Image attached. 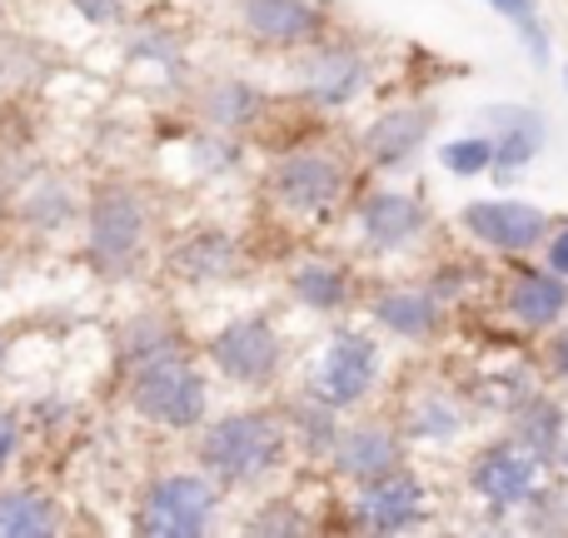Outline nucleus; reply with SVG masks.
<instances>
[{"instance_id": "obj_25", "label": "nucleus", "mask_w": 568, "mask_h": 538, "mask_svg": "<svg viewBox=\"0 0 568 538\" xmlns=\"http://www.w3.org/2000/svg\"><path fill=\"white\" fill-rule=\"evenodd\" d=\"M290 294L314 314H339L349 304L354 284L344 274V265H334V260H300L290 270Z\"/></svg>"}, {"instance_id": "obj_37", "label": "nucleus", "mask_w": 568, "mask_h": 538, "mask_svg": "<svg viewBox=\"0 0 568 538\" xmlns=\"http://www.w3.org/2000/svg\"><path fill=\"white\" fill-rule=\"evenodd\" d=\"M16 444H20L16 419H6V414H0V474H6V469H10V459H16Z\"/></svg>"}, {"instance_id": "obj_27", "label": "nucleus", "mask_w": 568, "mask_h": 538, "mask_svg": "<svg viewBox=\"0 0 568 538\" xmlns=\"http://www.w3.org/2000/svg\"><path fill=\"white\" fill-rule=\"evenodd\" d=\"M120 354H125V359L140 369V364H150V359L180 354V334H175V324H170L160 309H140L135 319L120 329Z\"/></svg>"}, {"instance_id": "obj_36", "label": "nucleus", "mask_w": 568, "mask_h": 538, "mask_svg": "<svg viewBox=\"0 0 568 538\" xmlns=\"http://www.w3.org/2000/svg\"><path fill=\"white\" fill-rule=\"evenodd\" d=\"M544 265H549V270H559L564 280H568V225H554L549 245H544Z\"/></svg>"}, {"instance_id": "obj_39", "label": "nucleus", "mask_w": 568, "mask_h": 538, "mask_svg": "<svg viewBox=\"0 0 568 538\" xmlns=\"http://www.w3.org/2000/svg\"><path fill=\"white\" fill-rule=\"evenodd\" d=\"M0 364H6V334H0Z\"/></svg>"}, {"instance_id": "obj_31", "label": "nucleus", "mask_w": 568, "mask_h": 538, "mask_svg": "<svg viewBox=\"0 0 568 538\" xmlns=\"http://www.w3.org/2000/svg\"><path fill=\"white\" fill-rule=\"evenodd\" d=\"M310 524H304V514L294 509V504H284V499H270L265 509L250 519V534H304Z\"/></svg>"}, {"instance_id": "obj_28", "label": "nucleus", "mask_w": 568, "mask_h": 538, "mask_svg": "<svg viewBox=\"0 0 568 538\" xmlns=\"http://www.w3.org/2000/svg\"><path fill=\"white\" fill-rule=\"evenodd\" d=\"M519 514L529 534H568V479H544L519 504Z\"/></svg>"}, {"instance_id": "obj_23", "label": "nucleus", "mask_w": 568, "mask_h": 538, "mask_svg": "<svg viewBox=\"0 0 568 538\" xmlns=\"http://www.w3.org/2000/svg\"><path fill=\"white\" fill-rule=\"evenodd\" d=\"M344 409H334L329 399H320V394L304 389L300 399L284 409V424H290V444L304 454V459H334V449H339V424Z\"/></svg>"}, {"instance_id": "obj_2", "label": "nucleus", "mask_w": 568, "mask_h": 538, "mask_svg": "<svg viewBox=\"0 0 568 538\" xmlns=\"http://www.w3.org/2000/svg\"><path fill=\"white\" fill-rule=\"evenodd\" d=\"M130 409L145 424H155V429L190 434V429H200L210 414V379L185 354L150 359L130 374Z\"/></svg>"}, {"instance_id": "obj_16", "label": "nucleus", "mask_w": 568, "mask_h": 538, "mask_svg": "<svg viewBox=\"0 0 568 538\" xmlns=\"http://www.w3.org/2000/svg\"><path fill=\"white\" fill-rule=\"evenodd\" d=\"M484 130L494 135V180L509 185L519 170H529L549 145V120L534 105H484Z\"/></svg>"}, {"instance_id": "obj_18", "label": "nucleus", "mask_w": 568, "mask_h": 538, "mask_svg": "<svg viewBox=\"0 0 568 538\" xmlns=\"http://www.w3.org/2000/svg\"><path fill=\"white\" fill-rule=\"evenodd\" d=\"M369 319L379 324L384 334H394V339L429 344L434 334L444 329V300L434 290H419V284H399V290L374 294Z\"/></svg>"}, {"instance_id": "obj_10", "label": "nucleus", "mask_w": 568, "mask_h": 538, "mask_svg": "<svg viewBox=\"0 0 568 538\" xmlns=\"http://www.w3.org/2000/svg\"><path fill=\"white\" fill-rule=\"evenodd\" d=\"M354 524L374 534H404V529H419L429 519V489L424 479L399 464V469L379 474V479H359L354 484Z\"/></svg>"}, {"instance_id": "obj_19", "label": "nucleus", "mask_w": 568, "mask_h": 538, "mask_svg": "<svg viewBox=\"0 0 568 538\" xmlns=\"http://www.w3.org/2000/svg\"><path fill=\"white\" fill-rule=\"evenodd\" d=\"M165 270L190 284H220L245 274V250H240V240L230 230H195L165 255Z\"/></svg>"}, {"instance_id": "obj_15", "label": "nucleus", "mask_w": 568, "mask_h": 538, "mask_svg": "<svg viewBox=\"0 0 568 538\" xmlns=\"http://www.w3.org/2000/svg\"><path fill=\"white\" fill-rule=\"evenodd\" d=\"M499 309L509 314L519 329L549 334V329H559L568 314V280L549 265H514L509 280H504Z\"/></svg>"}, {"instance_id": "obj_24", "label": "nucleus", "mask_w": 568, "mask_h": 538, "mask_svg": "<svg viewBox=\"0 0 568 538\" xmlns=\"http://www.w3.org/2000/svg\"><path fill=\"white\" fill-rule=\"evenodd\" d=\"M65 529V514L40 489H0V538H50Z\"/></svg>"}, {"instance_id": "obj_6", "label": "nucleus", "mask_w": 568, "mask_h": 538, "mask_svg": "<svg viewBox=\"0 0 568 538\" xmlns=\"http://www.w3.org/2000/svg\"><path fill=\"white\" fill-rule=\"evenodd\" d=\"M459 230L494 255L524 260L549 245L554 215L544 205H529V200H469L459 210Z\"/></svg>"}, {"instance_id": "obj_12", "label": "nucleus", "mask_w": 568, "mask_h": 538, "mask_svg": "<svg viewBox=\"0 0 568 538\" xmlns=\"http://www.w3.org/2000/svg\"><path fill=\"white\" fill-rule=\"evenodd\" d=\"M434 125H439V110L429 100H404V105H389L369 120L359 150L374 170H404L424 145H429Z\"/></svg>"}, {"instance_id": "obj_29", "label": "nucleus", "mask_w": 568, "mask_h": 538, "mask_svg": "<svg viewBox=\"0 0 568 538\" xmlns=\"http://www.w3.org/2000/svg\"><path fill=\"white\" fill-rule=\"evenodd\" d=\"M439 165L449 170L454 180L489 175V170H494V135H489V130H479V135L449 140V145H439Z\"/></svg>"}, {"instance_id": "obj_3", "label": "nucleus", "mask_w": 568, "mask_h": 538, "mask_svg": "<svg viewBox=\"0 0 568 538\" xmlns=\"http://www.w3.org/2000/svg\"><path fill=\"white\" fill-rule=\"evenodd\" d=\"M220 484L205 469H175L150 479L140 494V534L150 538H200L215 529Z\"/></svg>"}, {"instance_id": "obj_13", "label": "nucleus", "mask_w": 568, "mask_h": 538, "mask_svg": "<svg viewBox=\"0 0 568 538\" xmlns=\"http://www.w3.org/2000/svg\"><path fill=\"white\" fill-rule=\"evenodd\" d=\"M429 205L409 190H374L359 205V235L374 255H404L409 245H419L429 235Z\"/></svg>"}, {"instance_id": "obj_8", "label": "nucleus", "mask_w": 568, "mask_h": 538, "mask_svg": "<svg viewBox=\"0 0 568 538\" xmlns=\"http://www.w3.org/2000/svg\"><path fill=\"white\" fill-rule=\"evenodd\" d=\"M210 364H215L230 384L260 389V384H270L280 374L284 339L265 314H240V319H230L225 329L210 339Z\"/></svg>"}, {"instance_id": "obj_22", "label": "nucleus", "mask_w": 568, "mask_h": 538, "mask_svg": "<svg viewBox=\"0 0 568 538\" xmlns=\"http://www.w3.org/2000/svg\"><path fill=\"white\" fill-rule=\"evenodd\" d=\"M509 434L524 444V449L539 454L544 464H559V449L568 439V409L554 399V394L539 389L509 414Z\"/></svg>"}, {"instance_id": "obj_38", "label": "nucleus", "mask_w": 568, "mask_h": 538, "mask_svg": "<svg viewBox=\"0 0 568 538\" xmlns=\"http://www.w3.org/2000/svg\"><path fill=\"white\" fill-rule=\"evenodd\" d=\"M559 469L568 474V439H564V449H559Z\"/></svg>"}, {"instance_id": "obj_30", "label": "nucleus", "mask_w": 568, "mask_h": 538, "mask_svg": "<svg viewBox=\"0 0 568 538\" xmlns=\"http://www.w3.org/2000/svg\"><path fill=\"white\" fill-rule=\"evenodd\" d=\"M130 55L150 60V65L180 70V35L170 26H145V30H135V40H130Z\"/></svg>"}, {"instance_id": "obj_20", "label": "nucleus", "mask_w": 568, "mask_h": 538, "mask_svg": "<svg viewBox=\"0 0 568 538\" xmlns=\"http://www.w3.org/2000/svg\"><path fill=\"white\" fill-rule=\"evenodd\" d=\"M195 110L210 130H220V135H240V130H250L260 115H265V95L240 75H220L195 95Z\"/></svg>"}, {"instance_id": "obj_40", "label": "nucleus", "mask_w": 568, "mask_h": 538, "mask_svg": "<svg viewBox=\"0 0 568 538\" xmlns=\"http://www.w3.org/2000/svg\"><path fill=\"white\" fill-rule=\"evenodd\" d=\"M564 95H568V60H564Z\"/></svg>"}, {"instance_id": "obj_26", "label": "nucleus", "mask_w": 568, "mask_h": 538, "mask_svg": "<svg viewBox=\"0 0 568 538\" xmlns=\"http://www.w3.org/2000/svg\"><path fill=\"white\" fill-rule=\"evenodd\" d=\"M75 185H65V180L55 175H40L30 180L26 190H20V220H26L30 230H40V235H60V230L75 225Z\"/></svg>"}, {"instance_id": "obj_41", "label": "nucleus", "mask_w": 568, "mask_h": 538, "mask_svg": "<svg viewBox=\"0 0 568 538\" xmlns=\"http://www.w3.org/2000/svg\"><path fill=\"white\" fill-rule=\"evenodd\" d=\"M0 284H6V260H0Z\"/></svg>"}, {"instance_id": "obj_21", "label": "nucleus", "mask_w": 568, "mask_h": 538, "mask_svg": "<svg viewBox=\"0 0 568 538\" xmlns=\"http://www.w3.org/2000/svg\"><path fill=\"white\" fill-rule=\"evenodd\" d=\"M399 429L414 444H449L469 429V409H464V399L454 389H419L404 404Z\"/></svg>"}, {"instance_id": "obj_11", "label": "nucleus", "mask_w": 568, "mask_h": 538, "mask_svg": "<svg viewBox=\"0 0 568 538\" xmlns=\"http://www.w3.org/2000/svg\"><path fill=\"white\" fill-rule=\"evenodd\" d=\"M294 85L310 105L320 110H344L364 95L369 85V60L354 45H304V60L294 65Z\"/></svg>"}, {"instance_id": "obj_7", "label": "nucleus", "mask_w": 568, "mask_h": 538, "mask_svg": "<svg viewBox=\"0 0 568 538\" xmlns=\"http://www.w3.org/2000/svg\"><path fill=\"white\" fill-rule=\"evenodd\" d=\"M379 344L369 339V334L359 329H339L329 339V349L320 354V364H314L310 384L304 389L320 394V399H329L334 409H359L364 399L374 394V384H379Z\"/></svg>"}, {"instance_id": "obj_1", "label": "nucleus", "mask_w": 568, "mask_h": 538, "mask_svg": "<svg viewBox=\"0 0 568 538\" xmlns=\"http://www.w3.org/2000/svg\"><path fill=\"white\" fill-rule=\"evenodd\" d=\"M290 449V424L275 409H230L215 424L200 429V469L220 484V489H250L265 484L284 464Z\"/></svg>"}, {"instance_id": "obj_14", "label": "nucleus", "mask_w": 568, "mask_h": 538, "mask_svg": "<svg viewBox=\"0 0 568 538\" xmlns=\"http://www.w3.org/2000/svg\"><path fill=\"white\" fill-rule=\"evenodd\" d=\"M235 20L255 45L304 50L320 40L324 6L320 0H235Z\"/></svg>"}, {"instance_id": "obj_34", "label": "nucleus", "mask_w": 568, "mask_h": 538, "mask_svg": "<svg viewBox=\"0 0 568 538\" xmlns=\"http://www.w3.org/2000/svg\"><path fill=\"white\" fill-rule=\"evenodd\" d=\"M489 10H499L504 20H509L514 30L519 26H529V20H539V0H484Z\"/></svg>"}, {"instance_id": "obj_4", "label": "nucleus", "mask_w": 568, "mask_h": 538, "mask_svg": "<svg viewBox=\"0 0 568 538\" xmlns=\"http://www.w3.org/2000/svg\"><path fill=\"white\" fill-rule=\"evenodd\" d=\"M150 235V205L135 185H105L85 205V250L105 274L135 265Z\"/></svg>"}, {"instance_id": "obj_35", "label": "nucleus", "mask_w": 568, "mask_h": 538, "mask_svg": "<svg viewBox=\"0 0 568 538\" xmlns=\"http://www.w3.org/2000/svg\"><path fill=\"white\" fill-rule=\"evenodd\" d=\"M70 6H75L80 16L90 20V26H115V20H120V6H125V0H70Z\"/></svg>"}, {"instance_id": "obj_5", "label": "nucleus", "mask_w": 568, "mask_h": 538, "mask_svg": "<svg viewBox=\"0 0 568 538\" xmlns=\"http://www.w3.org/2000/svg\"><path fill=\"white\" fill-rule=\"evenodd\" d=\"M344 190H349V175L324 150H290L265 175V195L294 220H320L324 210L339 205Z\"/></svg>"}, {"instance_id": "obj_33", "label": "nucleus", "mask_w": 568, "mask_h": 538, "mask_svg": "<svg viewBox=\"0 0 568 538\" xmlns=\"http://www.w3.org/2000/svg\"><path fill=\"white\" fill-rule=\"evenodd\" d=\"M544 364H549L554 379H564V384H568V324L549 329V344H544Z\"/></svg>"}, {"instance_id": "obj_32", "label": "nucleus", "mask_w": 568, "mask_h": 538, "mask_svg": "<svg viewBox=\"0 0 568 538\" xmlns=\"http://www.w3.org/2000/svg\"><path fill=\"white\" fill-rule=\"evenodd\" d=\"M519 40H524V50H529L534 65H549L554 40H549V30H544V20H529V26H519Z\"/></svg>"}, {"instance_id": "obj_9", "label": "nucleus", "mask_w": 568, "mask_h": 538, "mask_svg": "<svg viewBox=\"0 0 568 538\" xmlns=\"http://www.w3.org/2000/svg\"><path fill=\"white\" fill-rule=\"evenodd\" d=\"M544 469H549V464H544L534 449H524V444L509 434V439H499V444H489V449L474 454L469 494L489 504L494 514H509L544 484Z\"/></svg>"}, {"instance_id": "obj_17", "label": "nucleus", "mask_w": 568, "mask_h": 538, "mask_svg": "<svg viewBox=\"0 0 568 538\" xmlns=\"http://www.w3.org/2000/svg\"><path fill=\"white\" fill-rule=\"evenodd\" d=\"M404 464V429L384 419H359L339 434V449H334L329 469L339 479H379V474L399 469Z\"/></svg>"}]
</instances>
